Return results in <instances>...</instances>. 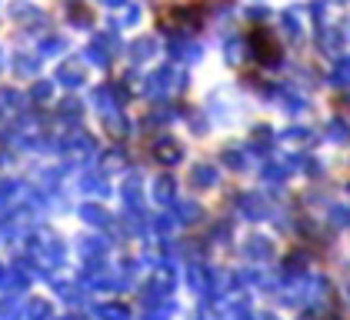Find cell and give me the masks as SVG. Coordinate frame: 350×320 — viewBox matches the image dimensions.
Returning <instances> with one entry per match:
<instances>
[{"label":"cell","mask_w":350,"mask_h":320,"mask_svg":"<svg viewBox=\"0 0 350 320\" xmlns=\"http://www.w3.org/2000/svg\"><path fill=\"white\" fill-rule=\"evenodd\" d=\"M250 47H254V53H257L264 64H273V60H277V47H273V40H270L267 30L250 34Z\"/></svg>","instance_id":"1"}]
</instances>
